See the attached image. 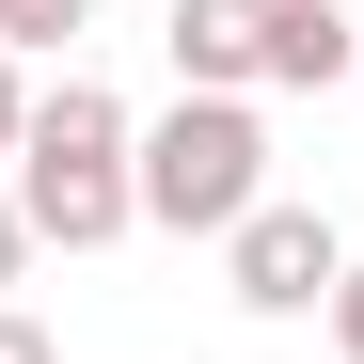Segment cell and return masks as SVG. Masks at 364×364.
Listing matches in <instances>:
<instances>
[{
    "label": "cell",
    "mask_w": 364,
    "mask_h": 364,
    "mask_svg": "<svg viewBox=\"0 0 364 364\" xmlns=\"http://www.w3.org/2000/svg\"><path fill=\"white\" fill-rule=\"evenodd\" d=\"M333 80H364V16H348V0H269L254 95H333Z\"/></svg>",
    "instance_id": "cell-5"
},
{
    "label": "cell",
    "mask_w": 364,
    "mask_h": 364,
    "mask_svg": "<svg viewBox=\"0 0 364 364\" xmlns=\"http://www.w3.org/2000/svg\"><path fill=\"white\" fill-rule=\"evenodd\" d=\"M348 16H364V0H348Z\"/></svg>",
    "instance_id": "cell-11"
},
{
    "label": "cell",
    "mask_w": 364,
    "mask_h": 364,
    "mask_svg": "<svg viewBox=\"0 0 364 364\" xmlns=\"http://www.w3.org/2000/svg\"><path fill=\"white\" fill-rule=\"evenodd\" d=\"M127 143H143V111L111 95V80H80V64H64V80L32 95L16 159H0V191H16V222H32V254H111V237L143 222Z\"/></svg>",
    "instance_id": "cell-1"
},
{
    "label": "cell",
    "mask_w": 364,
    "mask_h": 364,
    "mask_svg": "<svg viewBox=\"0 0 364 364\" xmlns=\"http://www.w3.org/2000/svg\"><path fill=\"white\" fill-rule=\"evenodd\" d=\"M32 285V222H16V191H0V301Z\"/></svg>",
    "instance_id": "cell-8"
},
{
    "label": "cell",
    "mask_w": 364,
    "mask_h": 364,
    "mask_svg": "<svg viewBox=\"0 0 364 364\" xmlns=\"http://www.w3.org/2000/svg\"><path fill=\"white\" fill-rule=\"evenodd\" d=\"M95 0H0V48H80Z\"/></svg>",
    "instance_id": "cell-6"
},
{
    "label": "cell",
    "mask_w": 364,
    "mask_h": 364,
    "mask_svg": "<svg viewBox=\"0 0 364 364\" xmlns=\"http://www.w3.org/2000/svg\"><path fill=\"white\" fill-rule=\"evenodd\" d=\"M159 48H174V95H254V64H269V0H174Z\"/></svg>",
    "instance_id": "cell-4"
},
{
    "label": "cell",
    "mask_w": 364,
    "mask_h": 364,
    "mask_svg": "<svg viewBox=\"0 0 364 364\" xmlns=\"http://www.w3.org/2000/svg\"><path fill=\"white\" fill-rule=\"evenodd\" d=\"M0 364H64V333H48L32 301H0Z\"/></svg>",
    "instance_id": "cell-7"
},
{
    "label": "cell",
    "mask_w": 364,
    "mask_h": 364,
    "mask_svg": "<svg viewBox=\"0 0 364 364\" xmlns=\"http://www.w3.org/2000/svg\"><path fill=\"white\" fill-rule=\"evenodd\" d=\"M16 127H32V80H16V48H0V159H16Z\"/></svg>",
    "instance_id": "cell-10"
},
{
    "label": "cell",
    "mask_w": 364,
    "mask_h": 364,
    "mask_svg": "<svg viewBox=\"0 0 364 364\" xmlns=\"http://www.w3.org/2000/svg\"><path fill=\"white\" fill-rule=\"evenodd\" d=\"M127 191L159 237H237L269 206V127H254V95H174L159 127L127 143Z\"/></svg>",
    "instance_id": "cell-2"
},
{
    "label": "cell",
    "mask_w": 364,
    "mask_h": 364,
    "mask_svg": "<svg viewBox=\"0 0 364 364\" xmlns=\"http://www.w3.org/2000/svg\"><path fill=\"white\" fill-rule=\"evenodd\" d=\"M333 348L364 364V254H348V285H333Z\"/></svg>",
    "instance_id": "cell-9"
},
{
    "label": "cell",
    "mask_w": 364,
    "mask_h": 364,
    "mask_svg": "<svg viewBox=\"0 0 364 364\" xmlns=\"http://www.w3.org/2000/svg\"><path fill=\"white\" fill-rule=\"evenodd\" d=\"M333 285H348V237L317 206H285V191L222 237V301H237V317H333Z\"/></svg>",
    "instance_id": "cell-3"
}]
</instances>
